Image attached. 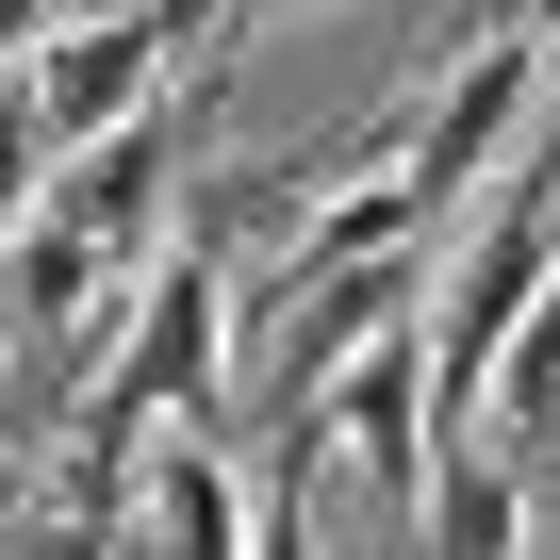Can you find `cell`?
<instances>
[{
  "label": "cell",
  "instance_id": "6da1fadb",
  "mask_svg": "<svg viewBox=\"0 0 560 560\" xmlns=\"http://www.w3.org/2000/svg\"><path fill=\"white\" fill-rule=\"evenodd\" d=\"M560 280V165L527 149L511 182H494V214L462 231V264H445V314H429V412H445V445H478V412H494V363H511V330H527V298Z\"/></svg>",
  "mask_w": 560,
  "mask_h": 560
},
{
  "label": "cell",
  "instance_id": "7a4b0ae2",
  "mask_svg": "<svg viewBox=\"0 0 560 560\" xmlns=\"http://www.w3.org/2000/svg\"><path fill=\"white\" fill-rule=\"evenodd\" d=\"M214 396H231V247H214V231H182V247L149 264V298H132V347H116V363H100V396H83V445L214 429Z\"/></svg>",
  "mask_w": 560,
  "mask_h": 560
},
{
  "label": "cell",
  "instance_id": "3957f363",
  "mask_svg": "<svg viewBox=\"0 0 560 560\" xmlns=\"http://www.w3.org/2000/svg\"><path fill=\"white\" fill-rule=\"evenodd\" d=\"M544 100H560V83H544V50H527V34H478V50H462V67L412 100V132H396V182H412L429 214H445V198H478V182H494V165L544 132Z\"/></svg>",
  "mask_w": 560,
  "mask_h": 560
},
{
  "label": "cell",
  "instance_id": "277c9868",
  "mask_svg": "<svg viewBox=\"0 0 560 560\" xmlns=\"http://www.w3.org/2000/svg\"><path fill=\"white\" fill-rule=\"evenodd\" d=\"M314 445H330V462L380 494V527H396V544L429 527V445H445V412H429V314H412V330H380V347L330 380Z\"/></svg>",
  "mask_w": 560,
  "mask_h": 560
},
{
  "label": "cell",
  "instance_id": "5b68a950",
  "mask_svg": "<svg viewBox=\"0 0 560 560\" xmlns=\"http://www.w3.org/2000/svg\"><path fill=\"white\" fill-rule=\"evenodd\" d=\"M165 50H182V18L165 0H132V18H67L50 50H34V116H50V182L83 165V149H116L149 100H165Z\"/></svg>",
  "mask_w": 560,
  "mask_h": 560
},
{
  "label": "cell",
  "instance_id": "8992f818",
  "mask_svg": "<svg viewBox=\"0 0 560 560\" xmlns=\"http://www.w3.org/2000/svg\"><path fill=\"white\" fill-rule=\"evenodd\" d=\"M165 182H182V100H149L116 149H83V165L50 182V214H67L100 264H149V231H165Z\"/></svg>",
  "mask_w": 560,
  "mask_h": 560
},
{
  "label": "cell",
  "instance_id": "52a82bcc",
  "mask_svg": "<svg viewBox=\"0 0 560 560\" xmlns=\"http://www.w3.org/2000/svg\"><path fill=\"white\" fill-rule=\"evenodd\" d=\"M149 560H247V527H264V478H231V445H149Z\"/></svg>",
  "mask_w": 560,
  "mask_h": 560
},
{
  "label": "cell",
  "instance_id": "ba28073f",
  "mask_svg": "<svg viewBox=\"0 0 560 560\" xmlns=\"http://www.w3.org/2000/svg\"><path fill=\"white\" fill-rule=\"evenodd\" d=\"M412 560H527V462H511V445H445Z\"/></svg>",
  "mask_w": 560,
  "mask_h": 560
},
{
  "label": "cell",
  "instance_id": "9c48e42d",
  "mask_svg": "<svg viewBox=\"0 0 560 560\" xmlns=\"http://www.w3.org/2000/svg\"><path fill=\"white\" fill-rule=\"evenodd\" d=\"M34 214H50V116H34V67H18L0 83V247H18Z\"/></svg>",
  "mask_w": 560,
  "mask_h": 560
},
{
  "label": "cell",
  "instance_id": "30bf717a",
  "mask_svg": "<svg viewBox=\"0 0 560 560\" xmlns=\"http://www.w3.org/2000/svg\"><path fill=\"white\" fill-rule=\"evenodd\" d=\"M34 34H67V0H0V83L34 67Z\"/></svg>",
  "mask_w": 560,
  "mask_h": 560
},
{
  "label": "cell",
  "instance_id": "8fae6325",
  "mask_svg": "<svg viewBox=\"0 0 560 560\" xmlns=\"http://www.w3.org/2000/svg\"><path fill=\"white\" fill-rule=\"evenodd\" d=\"M34 527V462H18V429H0V544Z\"/></svg>",
  "mask_w": 560,
  "mask_h": 560
},
{
  "label": "cell",
  "instance_id": "7c38bea8",
  "mask_svg": "<svg viewBox=\"0 0 560 560\" xmlns=\"http://www.w3.org/2000/svg\"><path fill=\"white\" fill-rule=\"evenodd\" d=\"M165 18H182V34H247V18H264V0H165Z\"/></svg>",
  "mask_w": 560,
  "mask_h": 560
},
{
  "label": "cell",
  "instance_id": "4fadbf2b",
  "mask_svg": "<svg viewBox=\"0 0 560 560\" xmlns=\"http://www.w3.org/2000/svg\"><path fill=\"white\" fill-rule=\"evenodd\" d=\"M494 34H527V50H544V34H560V0H494Z\"/></svg>",
  "mask_w": 560,
  "mask_h": 560
}]
</instances>
